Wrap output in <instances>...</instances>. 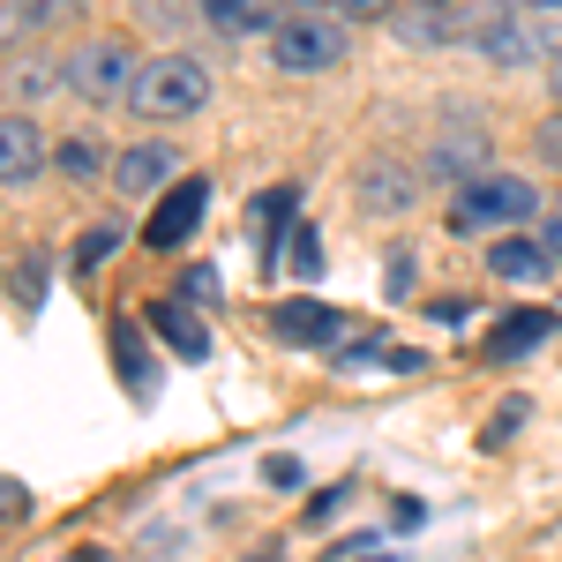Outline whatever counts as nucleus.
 Wrapping results in <instances>:
<instances>
[{
    "mask_svg": "<svg viewBox=\"0 0 562 562\" xmlns=\"http://www.w3.org/2000/svg\"><path fill=\"white\" fill-rule=\"evenodd\" d=\"M113 248H121V233H113V225H90L83 240H76V270H98Z\"/></svg>",
    "mask_w": 562,
    "mask_h": 562,
    "instance_id": "f3484780",
    "label": "nucleus"
},
{
    "mask_svg": "<svg viewBox=\"0 0 562 562\" xmlns=\"http://www.w3.org/2000/svg\"><path fill=\"white\" fill-rule=\"evenodd\" d=\"M38 90H45V68H23V60L8 68V98H15V105H23V98H38Z\"/></svg>",
    "mask_w": 562,
    "mask_h": 562,
    "instance_id": "5701e85b",
    "label": "nucleus"
},
{
    "mask_svg": "<svg viewBox=\"0 0 562 562\" xmlns=\"http://www.w3.org/2000/svg\"><path fill=\"white\" fill-rule=\"evenodd\" d=\"M540 338H555V315H548V307H518V315L495 323L487 360H525V352H540Z\"/></svg>",
    "mask_w": 562,
    "mask_h": 562,
    "instance_id": "9b49d317",
    "label": "nucleus"
},
{
    "mask_svg": "<svg viewBox=\"0 0 562 562\" xmlns=\"http://www.w3.org/2000/svg\"><path fill=\"white\" fill-rule=\"evenodd\" d=\"M338 503H346V487H330V495H315V503H307V525H330V510H338Z\"/></svg>",
    "mask_w": 562,
    "mask_h": 562,
    "instance_id": "393cba45",
    "label": "nucleus"
},
{
    "mask_svg": "<svg viewBox=\"0 0 562 562\" xmlns=\"http://www.w3.org/2000/svg\"><path fill=\"white\" fill-rule=\"evenodd\" d=\"M352 368H413V352H390V338H368L360 352H346Z\"/></svg>",
    "mask_w": 562,
    "mask_h": 562,
    "instance_id": "412c9836",
    "label": "nucleus"
},
{
    "mask_svg": "<svg viewBox=\"0 0 562 562\" xmlns=\"http://www.w3.org/2000/svg\"><path fill=\"white\" fill-rule=\"evenodd\" d=\"M53 158H60V173H68V180H90L98 166H105V150H98V143H60Z\"/></svg>",
    "mask_w": 562,
    "mask_h": 562,
    "instance_id": "dca6fc26",
    "label": "nucleus"
},
{
    "mask_svg": "<svg viewBox=\"0 0 562 562\" xmlns=\"http://www.w3.org/2000/svg\"><path fill=\"white\" fill-rule=\"evenodd\" d=\"M68 562H105V555H98V548H76V555H68Z\"/></svg>",
    "mask_w": 562,
    "mask_h": 562,
    "instance_id": "cd10ccee",
    "label": "nucleus"
},
{
    "mask_svg": "<svg viewBox=\"0 0 562 562\" xmlns=\"http://www.w3.org/2000/svg\"><path fill=\"white\" fill-rule=\"evenodd\" d=\"M173 301L211 307V301H217V270H203V262H195V270H180V293H173Z\"/></svg>",
    "mask_w": 562,
    "mask_h": 562,
    "instance_id": "6ab92c4d",
    "label": "nucleus"
},
{
    "mask_svg": "<svg viewBox=\"0 0 562 562\" xmlns=\"http://www.w3.org/2000/svg\"><path fill=\"white\" fill-rule=\"evenodd\" d=\"M173 150H166V143H135V150H121V158H113V188H121V195H158V188H173Z\"/></svg>",
    "mask_w": 562,
    "mask_h": 562,
    "instance_id": "1a4fd4ad",
    "label": "nucleus"
},
{
    "mask_svg": "<svg viewBox=\"0 0 562 562\" xmlns=\"http://www.w3.org/2000/svg\"><path fill=\"white\" fill-rule=\"evenodd\" d=\"M338 8H346V23H368V15H390L397 0H338Z\"/></svg>",
    "mask_w": 562,
    "mask_h": 562,
    "instance_id": "b1692460",
    "label": "nucleus"
},
{
    "mask_svg": "<svg viewBox=\"0 0 562 562\" xmlns=\"http://www.w3.org/2000/svg\"><path fill=\"white\" fill-rule=\"evenodd\" d=\"M211 105V68L195 60V53H158V60H143V76L128 90V113L143 121H188V113H203Z\"/></svg>",
    "mask_w": 562,
    "mask_h": 562,
    "instance_id": "7ed1b4c3",
    "label": "nucleus"
},
{
    "mask_svg": "<svg viewBox=\"0 0 562 562\" xmlns=\"http://www.w3.org/2000/svg\"><path fill=\"white\" fill-rule=\"evenodd\" d=\"M487 278H503V285H540V278H548V248L525 240V233H510V240L487 248Z\"/></svg>",
    "mask_w": 562,
    "mask_h": 562,
    "instance_id": "f8f14e48",
    "label": "nucleus"
},
{
    "mask_svg": "<svg viewBox=\"0 0 562 562\" xmlns=\"http://www.w3.org/2000/svg\"><path fill=\"white\" fill-rule=\"evenodd\" d=\"M346 53H352V31H346V15H330V8H285L270 23V60L285 76H323Z\"/></svg>",
    "mask_w": 562,
    "mask_h": 562,
    "instance_id": "f257e3e1",
    "label": "nucleus"
},
{
    "mask_svg": "<svg viewBox=\"0 0 562 562\" xmlns=\"http://www.w3.org/2000/svg\"><path fill=\"white\" fill-rule=\"evenodd\" d=\"M203 15H211L217 31H262V38H270V23H278L270 0H203Z\"/></svg>",
    "mask_w": 562,
    "mask_h": 562,
    "instance_id": "4468645a",
    "label": "nucleus"
},
{
    "mask_svg": "<svg viewBox=\"0 0 562 562\" xmlns=\"http://www.w3.org/2000/svg\"><path fill=\"white\" fill-rule=\"evenodd\" d=\"M428 315H435V323H465L473 307H465V301H428Z\"/></svg>",
    "mask_w": 562,
    "mask_h": 562,
    "instance_id": "a878e982",
    "label": "nucleus"
},
{
    "mask_svg": "<svg viewBox=\"0 0 562 562\" xmlns=\"http://www.w3.org/2000/svg\"><path fill=\"white\" fill-rule=\"evenodd\" d=\"M262 487H307V465H301V458H285V450H278V458L262 465Z\"/></svg>",
    "mask_w": 562,
    "mask_h": 562,
    "instance_id": "4be33fe9",
    "label": "nucleus"
},
{
    "mask_svg": "<svg viewBox=\"0 0 562 562\" xmlns=\"http://www.w3.org/2000/svg\"><path fill=\"white\" fill-rule=\"evenodd\" d=\"M135 45L128 38H90V45H76L68 53V68H60V83L76 90V98H90V105H128V90H135Z\"/></svg>",
    "mask_w": 562,
    "mask_h": 562,
    "instance_id": "20e7f679",
    "label": "nucleus"
},
{
    "mask_svg": "<svg viewBox=\"0 0 562 562\" xmlns=\"http://www.w3.org/2000/svg\"><path fill=\"white\" fill-rule=\"evenodd\" d=\"M480 53L495 60V68H525V60H540V45H548V31L532 23V15H480Z\"/></svg>",
    "mask_w": 562,
    "mask_h": 562,
    "instance_id": "0eeeda50",
    "label": "nucleus"
},
{
    "mask_svg": "<svg viewBox=\"0 0 562 562\" xmlns=\"http://www.w3.org/2000/svg\"><path fill=\"white\" fill-rule=\"evenodd\" d=\"M150 330L180 352V360H211V323L188 301H150Z\"/></svg>",
    "mask_w": 562,
    "mask_h": 562,
    "instance_id": "9d476101",
    "label": "nucleus"
},
{
    "mask_svg": "<svg viewBox=\"0 0 562 562\" xmlns=\"http://www.w3.org/2000/svg\"><path fill=\"white\" fill-rule=\"evenodd\" d=\"M360 195H368V211H383V203H390V211H405V203H413V180H405V173H368V188H360Z\"/></svg>",
    "mask_w": 562,
    "mask_h": 562,
    "instance_id": "2eb2a0df",
    "label": "nucleus"
},
{
    "mask_svg": "<svg viewBox=\"0 0 562 562\" xmlns=\"http://www.w3.org/2000/svg\"><path fill=\"white\" fill-rule=\"evenodd\" d=\"M540 248H548V256H562V211L548 217V233H540Z\"/></svg>",
    "mask_w": 562,
    "mask_h": 562,
    "instance_id": "bb28decb",
    "label": "nucleus"
},
{
    "mask_svg": "<svg viewBox=\"0 0 562 562\" xmlns=\"http://www.w3.org/2000/svg\"><path fill=\"white\" fill-rule=\"evenodd\" d=\"M352 323L338 315V307H323V301H278L270 307V338H285V346H338Z\"/></svg>",
    "mask_w": 562,
    "mask_h": 562,
    "instance_id": "423d86ee",
    "label": "nucleus"
},
{
    "mask_svg": "<svg viewBox=\"0 0 562 562\" xmlns=\"http://www.w3.org/2000/svg\"><path fill=\"white\" fill-rule=\"evenodd\" d=\"M532 158H540V166H555V173H562V113H548V121L532 128Z\"/></svg>",
    "mask_w": 562,
    "mask_h": 562,
    "instance_id": "aec40b11",
    "label": "nucleus"
},
{
    "mask_svg": "<svg viewBox=\"0 0 562 562\" xmlns=\"http://www.w3.org/2000/svg\"><path fill=\"white\" fill-rule=\"evenodd\" d=\"M315 270H323V240H315V225H293V278H315Z\"/></svg>",
    "mask_w": 562,
    "mask_h": 562,
    "instance_id": "a211bd4d",
    "label": "nucleus"
},
{
    "mask_svg": "<svg viewBox=\"0 0 562 562\" xmlns=\"http://www.w3.org/2000/svg\"><path fill=\"white\" fill-rule=\"evenodd\" d=\"M532 8H562V0H532Z\"/></svg>",
    "mask_w": 562,
    "mask_h": 562,
    "instance_id": "c756f323",
    "label": "nucleus"
},
{
    "mask_svg": "<svg viewBox=\"0 0 562 562\" xmlns=\"http://www.w3.org/2000/svg\"><path fill=\"white\" fill-rule=\"evenodd\" d=\"M555 90H562V60H555Z\"/></svg>",
    "mask_w": 562,
    "mask_h": 562,
    "instance_id": "7c9ffc66",
    "label": "nucleus"
},
{
    "mask_svg": "<svg viewBox=\"0 0 562 562\" xmlns=\"http://www.w3.org/2000/svg\"><path fill=\"white\" fill-rule=\"evenodd\" d=\"M38 173H45V143H38V128H31V113H8V121H0V180H8V188H31Z\"/></svg>",
    "mask_w": 562,
    "mask_h": 562,
    "instance_id": "6e6552de",
    "label": "nucleus"
},
{
    "mask_svg": "<svg viewBox=\"0 0 562 562\" xmlns=\"http://www.w3.org/2000/svg\"><path fill=\"white\" fill-rule=\"evenodd\" d=\"M113 368H121V390H128L135 405H150V397H158V360H143L135 323H113Z\"/></svg>",
    "mask_w": 562,
    "mask_h": 562,
    "instance_id": "ddd939ff",
    "label": "nucleus"
},
{
    "mask_svg": "<svg viewBox=\"0 0 562 562\" xmlns=\"http://www.w3.org/2000/svg\"><path fill=\"white\" fill-rule=\"evenodd\" d=\"M203 211H211V180H203V173L173 180V188L150 203V225H143V240H150V248H180V240L203 225Z\"/></svg>",
    "mask_w": 562,
    "mask_h": 562,
    "instance_id": "39448f33",
    "label": "nucleus"
},
{
    "mask_svg": "<svg viewBox=\"0 0 562 562\" xmlns=\"http://www.w3.org/2000/svg\"><path fill=\"white\" fill-rule=\"evenodd\" d=\"M428 8H450V0H428Z\"/></svg>",
    "mask_w": 562,
    "mask_h": 562,
    "instance_id": "2f4dec72",
    "label": "nucleus"
},
{
    "mask_svg": "<svg viewBox=\"0 0 562 562\" xmlns=\"http://www.w3.org/2000/svg\"><path fill=\"white\" fill-rule=\"evenodd\" d=\"M248 562H278V548H270V555H248Z\"/></svg>",
    "mask_w": 562,
    "mask_h": 562,
    "instance_id": "c85d7f7f",
    "label": "nucleus"
},
{
    "mask_svg": "<svg viewBox=\"0 0 562 562\" xmlns=\"http://www.w3.org/2000/svg\"><path fill=\"white\" fill-rule=\"evenodd\" d=\"M532 211H540V188L525 173H473L450 195V233H503L510 240Z\"/></svg>",
    "mask_w": 562,
    "mask_h": 562,
    "instance_id": "f03ea898",
    "label": "nucleus"
}]
</instances>
